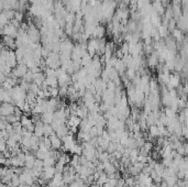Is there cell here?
<instances>
[{"label":"cell","mask_w":188,"mask_h":187,"mask_svg":"<svg viewBox=\"0 0 188 187\" xmlns=\"http://www.w3.org/2000/svg\"><path fill=\"white\" fill-rule=\"evenodd\" d=\"M16 106L11 102H2L0 105V112L2 114V117H7L10 114H13L15 112Z\"/></svg>","instance_id":"1"},{"label":"cell","mask_w":188,"mask_h":187,"mask_svg":"<svg viewBox=\"0 0 188 187\" xmlns=\"http://www.w3.org/2000/svg\"><path fill=\"white\" fill-rule=\"evenodd\" d=\"M21 184L20 182V178H19V175L17 174H13V176L11 177V182H10V186L11 187H18L19 185Z\"/></svg>","instance_id":"31"},{"label":"cell","mask_w":188,"mask_h":187,"mask_svg":"<svg viewBox=\"0 0 188 187\" xmlns=\"http://www.w3.org/2000/svg\"><path fill=\"white\" fill-rule=\"evenodd\" d=\"M3 43L8 46V47H15V41H13V38L5 35L3 38Z\"/></svg>","instance_id":"33"},{"label":"cell","mask_w":188,"mask_h":187,"mask_svg":"<svg viewBox=\"0 0 188 187\" xmlns=\"http://www.w3.org/2000/svg\"><path fill=\"white\" fill-rule=\"evenodd\" d=\"M48 138H50V141H51V148L53 149V150H60V148H62L63 145L60 138H58L56 134L50 136Z\"/></svg>","instance_id":"4"},{"label":"cell","mask_w":188,"mask_h":187,"mask_svg":"<svg viewBox=\"0 0 188 187\" xmlns=\"http://www.w3.org/2000/svg\"><path fill=\"white\" fill-rule=\"evenodd\" d=\"M90 63H92V56L88 53L84 54V55L82 56V58H80V65H82V67H86V66L89 65Z\"/></svg>","instance_id":"22"},{"label":"cell","mask_w":188,"mask_h":187,"mask_svg":"<svg viewBox=\"0 0 188 187\" xmlns=\"http://www.w3.org/2000/svg\"><path fill=\"white\" fill-rule=\"evenodd\" d=\"M97 50V39H90L87 42V53L92 56V58L96 55Z\"/></svg>","instance_id":"3"},{"label":"cell","mask_w":188,"mask_h":187,"mask_svg":"<svg viewBox=\"0 0 188 187\" xmlns=\"http://www.w3.org/2000/svg\"><path fill=\"white\" fill-rule=\"evenodd\" d=\"M179 1H181V3L183 6H186L187 5V0H179Z\"/></svg>","instance_id":"60"},{"label":"cell","mask_w":188,"mask_h":187,"mask_svg":"<svg viewBox=\"0 0 188 187\" xmlns=\"http://www.w3.org/2000/svg\"><path fill=\"white\" fill-rule=\"evenodd\" d=\"M95 122H96V127L97 128H100V129H104L105 126H106L107 120L105 119V117L102 114H99L98 116L95 118Z\"/></svg>","instance_id":"18"},{"label":"cell","mask_w":188,"mask_h":187,"mask_svg":"<svg viewBox=\"0 0 188 187\" xmlns=\"http://www.w3.org/2000/svg\"><path fill=\"white\" fill-rule=\"evenodd\" d=\"M172 163H173V158H164L163 161H162V165L164 167H169L172 165Z\"/></svg>","instance_id":"47"},{"label":"cell","mask_w":188,"mask_h":187,"mask_svg":"<svg viewBox=\"0 0 188 187\" xmlns=\"http://www.w3.org/2000/svg\"><path fill=\"white\" fill-rule=\"evenodd\" d=\"M181 136L187 138V126H181Z\"/></svg>","instance_id":"56"},{"label":"cell","mask_w":188,"mask_h":187,"mask_svg":"<svg viewBox=\"0 0 188 187\" xmlns=\"http://www.w3.org/2000/svg\"><path fill=\"white\" fill-rule=\"evenodd\" d=\"M172 35H173V39H176L177 41H183L184 37H183V32L181 30H177V29H174L172 31Z\"/></svg>","instance_id":"29"},{"label":"cell","mask_w":188,"mask_h":187,"mask_svg":"<svg viewBox=\"0 0 188 187\" xmlns=\"http://www.w3.org/2000/svg\"><path fill=\"white\" fill-rule=\"evenodd\" d=\"M55 134V131L51 127V124H45L43 123V136H50Z\"/></svg>","instance_id":"21"},{"label":"cell","mask_w":188,"mask_h":187,"mask_svg":"<svg viewBox=\"0 0 188 187\" xmlns=\"http://www.w3.org/2000/svg\"><path fill=\"white\" fill-rule=\"evenodd\" d=\"M79 129H80V131H83V132H88L89 131V129L92 128V127L88 124V121H87V118H85V119H82L80 120V122H79Z\"/></svg>","instance_id":"23"},{"label":"cell","mask_w":188,"mask_h":187,"mask_svg":"<svg viewBox=\"0 0 188 187\" xmlns=\"http://www.w3.org/2000/svg\"><path fill=\"white\" fill-rule=\"evenodd\" d=\"M6 65H7L8 67L11 68V69H13V68L18 65V61H17V58H16L15 52L10 51L9 55H8L7 58H6Z\"/></svg>","instance_id":"5"},{"label":"cell","mask_w":188,"mask_h":187,"mask_svg":"<svg viewBox=\"0 0 188 187\" xmlns=\"http://www.w3.org/2000/svg\"><path fill=\"white\" fill-rule=\"evenodd\" d=\"M149 85H150V91L151 90H155V89H159L157 88V82L156 80H150V83H149Z\"/></svg>","instance_id":"53"},{"label":"cell","mask_w":188,"mask_h":187,"mask_svg":"<svg viewBox=\"0 0 188 187\" xmlns=\"http://www.w3.org/2000/svg\"><path fill=\"white\" fill-rule=\"evenodd\" d=\"M172 101H173V100H172V98L168 96V91L163 95V97H162V104L164 105L165 107H169L171 104H172Z\"/></svg>","instance_id":"30"},{"label":"cell","mask_w":188,"mask_h":187,"mask_svg":"<svg viewBox=\"0 0 188 187\" xmlns=\"http://www.w3.org/2000/svg\"><path fill=\"white\" fill-rule=\"evenodd\" d=\"M1 154H2V153H1V152H0V155H1Z\"/></svg>","instance_id":"62"},{"label":"cell","mask_w":188,"mask_h":187,"mask_svg":"<svg viewBox=\"0 0 188 187\" xmlns=\"http://www.w3.org/2000/svg\"><path fill=\"white\" fill-rule=\"evenodd\" d=\"M48 91H50V95H51L52 98L58 97V88L57 87H55V88L48 87Z\"/></svg>","instance_id":"48"},{"label":"cell","mask_w":188,"mask_h":187,"mask_svg":"<svg viewBox=\"0 0 188 187\" xmlns=\"http://www.w3.org/2000/svg\"><path fill=\"white\" fill-rule=\"evenodd\" d=\"M149 134L153 138L155 136H159V129H157L156 126H150L149 127Z\"/></svg>","instance_id":"34"},{"label":"cell","mask_w":188,"mask_h":187,"mask_svg":"<svg viewBox=\"0 0 188 187\" xmlns=\"http://www.w3.org/2000/svg\"><path fill=\"white\" fill-rule=\"evenodd\" d=\"M102 164H104V172L106 173L107 175L112 174V173L117 172V168L114 167V164H112V163H110V162H109V161H108V162L102 163Z\"/></svg>","instance_id":"17"},{"label":"cell","mask_w":188,"mask_h":187,"mask_svg":"<svg viewBox=\"0 0 188 187\" xmlns=\"http://www.w3.org/2000/svg\"><path fill=\"white\" fill-rule=\"evenodd\" d=\"M114 68L116 69L117 72H118L119 75L125 73V65H124V63L122 62V60H118V61H117V63L114 64Z\"/></svg>","instance_id":"19"},{"label":"cell","mask_w":188,"mask_h":187,"mask_svg":"<svg viewBox=\"0 0 188 187\" xmlns=\"http://www.w3.org/2000/svg\"><path fill=\"white\" fill-rule=\"evenodd\" d=\"M69 132V129H68V127L66 126L65 123L62 124L60 127H58L57 129L55 130V134L58 136V138H63V136H65L66 134H68Z\"/></svg>","instance_id":"14"},{"label":"cell","mask_w":188,"mask_h":187,"mask_svg":"<svg viewBox=\"0 0 188 187\" xmlns=\"http://www.w3.org/2000/svg\"><path fill=\"white\" fill-rule=\"evenodd\" d=\"M15 20L17 22H20V21H22V19H23V15L22 13H20V12H16L15 13Z\"/></svg>","instance_id":"55"},{"label":"cell","mask_w":188,"mask_h":187,"mask_svg":"<svg viewBox=\"0 0 188 187\" xmlns=\"http://www.w3.org/2000/svg\"><path fill=\"white\" fill-rule=\"evenodd\" d=\"M64 167H65V164L60 163V161H57V163H56L55 165H54V168H55V173H62V174H63Z\"/></svg>","instance_id":"44"},{"label":"cell","mask_w":188,"mask_h":187,"mask_svg":"<svg viewBox=\"0 0 188 187\" xmlns=\"http://www.w3.org/2000/svg\"><path fill=\"white\" fill-rule=\"evenodd\" d=\"M22 79H24L25 82H28V83L31 84L32 83V80H33V73H32L30 69H28V72L25 73V75L22 77Z\"/></svg>","instance_id":"39"},{"label":"cell","mask_w":188,"mask_h":187,"mask_svg":"<svg viewBox=\"0 0 188 187\" xmlns=\"http://www.w3.org/2000/svg\"><path fill=\"white\" fill-rule=\"evenodd\" d=\"M164 182L166 183V185L168 187H173L177 182V176L176 175L175 176H167V177L164 178Z\"/></svg>","instance_id":"28"},{"label":"cell","mask_w":188,"mask_h":187,"mask_svg":"<svg viewBox=\"0 0 188 187\" xmlns=\"http://www.w3.org/2000/svg\"><path fill=\"white\" fill-rule=\"evenodd\" d=\"M105 32H106L105 27H102V25H97L96 29L92 32V37L94 38V39H101V38H104Z\"/></svg>","instance_id":"11"},{"label":"cell","mask_w":188,"mask_h":187,"mask_svg":"<svg viewBox=\"0 0 188 187\" xmlns=\"http://www.w3.org/2000/svg\"><path fill=\"white\" fill-rule=\"evenodd\" d=\"M55 158H51V156H48V158H44L43 160V167L45 166H54L55 165Z\"/></svg>","instance_id":"32"},{"label":"cell","mask_w":188,"mask_h":187,"mask_svg":"<svg viewBox=\"0 0 188 187\" xmlns=\"http://www.w3.org/2000/svg\"><path fill=\"white\" fill-rule=\"evenodd\" d=\"M164 45L168 51L173 52V53H176V42L174 41L173 38L166 37V41H165Z\"/></svg>","instance_id":"10"},{"label":"cell","mask_w":188,"mask_h":187,"mask_svg":"<svg viewBox=\"0 0 188 187\" xmlns=\"http://www.w3.org/2000/svg\"><path fill=\"white\" fill-rule=\"evenodd\" d=\"M125 75H127L128 79L132 80L133 78H134V76L137 75V71H135V69H132V68H127V73H125Z\"/></svg>","instance_id":"43"},{"label":"cell","mask_w":188,"mask_h":187,"mask_svg":"<svg viewBox=\"0 0 188 187\" xmlns=\"http://www.w3.org/2000/svg\"><path fill=\"white\" fill-rule=\"evenodd\" d=\"M157 32H159V38H166V37H168V32L169 31L167 30V27L161 24L159 28H157Z\"/></svg>","instance_id":"24"},{"label":"cell","mask_w":188,"mask_h":187,"mask_svg":"<svg viewBox=\"0 0 188 187\" xmlns=\"http://www.w3.org/2000/svg\"><path fill=\"white\" fill-rule=\"evenodd\" d=\"M54 119V112H50V111H45L40 116V120L41 122L45 124H51V122L53 121Z\"/></svg>","instance_id":"7"},{"label":"cell","mask_w":188,"mask_h":187,"mask_svg":"<svg viewBox=\"0 0 188 187\" xmlns=\"http://www.w3.org/2000/svg\"><path fill=\"white\" fill-rule=\"evenodd\" d=\"M44 83H45L48 87H51V88H55L58 86L57 78L56 77H46L45 80H44Z\"/></svg>","instance_id":"20"},{"label":"cell","mask_w":188,"mask_h":187,"mask_svg":"<svg viewBox=\"0 0 188 187\" xmlns=\"http://www.w3.org/2000/svg\"><path fill=\"white\" fill-rule=\"evenodd\" d=\"M159 64V56H157L156 52H152L150 54L149 58H147V65L150 67H155Z\"/></svg>","instance_id":"12"},{"label":"cell","mask_w":188,"mask_h":187,"mask_svg":"<svg viewBox=\"0 0 188 187\" xmlns=\"http://www.w3.org/2000/svg\"><path fill=\"white\" fill-rule=\"evenodd\" d=\"M80 120L82 119L78 118L77 116H70L67 119V127L68 128H70V127H76V128H78Z\"/></svg>","instance_id":"16"},{"label":"cell","mask_w":188,"mask_h":187,"mask_svg":"<svg viewBox=\"0 0 188 187\" xmlns=\"http://www.w3.org/2000/svg\"><path fill=\"white\" fill-rule=\"evenodd\" d=\"M2 186V183H1V180H0V187Z\"/></svg>","instance_id":"61"},{"label":"cell","mask_w":188,"mask_h":187,"mask_svg":"<svg viewBox=\"0 0 188 187\" xmlns=\"http://www.w3.org/2000/svg\"><path fill=\"white\" fill-rule=\"evenodd\" d=\"M40 89H41V88H40L39 85H36V84H34V83H31V84H30V88H29L30 91L34 92V94H38Z\"/></svg>","instance_id":"49"},{"label":"cell","mask_w":188,"mask_h":187,"mask_svg":"<svg viewBox=\"0 0 188 187\" xmlns=\"http://www.w3.org/2000/svg\"><path fill=\"white\" fill-rule=\"evenodd\" d=\"M34 161H35V155L32 154L31 152H27L25 153V160H24V167L32 168L33 167Z\"/></svg>","instance_id":"8"},{"label":"cell","mask_w":188,"mask_h":187,"mask_svg":"<svg viewBox=\"0 0 188 187\" xmlns=\"http://www.w3.org/2000/svg\"><path fill=\"white\" fill-rule=\"evenodd\" d=\"M58 96H60V97L67 96V87H60V89H58Z\"/></svg>","instance_id":"52"},{"label":"cell","mask_w":188,"mask_h":187,"mask_svg":"<svg viewBox=\"0 0 188 187\" xmlns=\"http://www.w3.org/2000/svg\"><path fill=\"white\" fill-rule=\"evenodd\" d=\"M5 119H6V121H7L8 123L12 124V123H16V122H19L20 119H21V117H18V116H16V114H10V116L5 117Z\"/></svg>","instance_id":"27"},{"label":"cell","mask_w":188,"mask_h":187,"mask_svg":"<svg viewBox=\"0 0 188 187\" xmlns=\"http://www.w3.org/2000/svg\"><path fill=\"white\" fill-rule=\"evenodd\" d=\"M5 35H8V37L15 38L18 35V31H17V27H15L13 24H8L3 28V32Z\"/></svg>","instance_id":"6"},{"label":"cell","mask_w":188,"mask_h":187,"mask_svg":"<svg viewBox=\"0 0 188 187\" xmlns=\"http://www.w3.org/2000/svg\"><path fill=\"white\" fill-rule=\"evenodd\" d=\"M45 76L46 77H56V69H53V68L46 67L45 68Z\"/></svg>","instance_id":"40"},{"label":"cell","mask_w":188,"mask_h":187,"mask_svg":"<svg viewBox=\"0 0 188 187\" xmlns=\"http://www.w3.org/2000/svg\"><path fill=\"white\" fill-rule=\"evenodd\" d=\"M5 79H6V76L3 75L2 73H0V84H2L3 82H5Z\"/></svg>","instance_id":"58"},{"label":"cell","mask_w":188,"mask_h":187,"mask_svg":"<svg viewBox=\"0 0 188 187\" xmlns=\"http://www.w3.org/2000/svg\"><path fill=\"white\" fill-rule=\"evenodd\" d=\"M46 76L43 72H39V73H35L33 74V80H32V83L36 84V85L41 86L42 84L44 83V80H45Z\"/></svg>","instance_id":"9"},{"label":"cell","mask_w":188,"mask_h":187,"mask_svg":"<svg viewBox=\"0 0 188 187\" xmlns=\"http://www.w3.org/2000/svg\"><path fill=\"white\" fill-rule=\"evenodd\" d=\"M72 153H74V154H76V155H80V154L83 153V146H82V144H75V146H74V149H73V151H72Z\"/></svg>","instance_id":"42"},{"label":"cell","mask_w":188,"mask_h":187,"mask_svg":"<svg viewBox=\"0 0 188 187\" xmlns=\"http://www.w3.org/2000/svg\"><path fill=\"white\" fill-rule=\"evenodd\" d=\"M10 162H11V167H22L24 165L17 156H11L10 158Z\"/></svg>","instance_id":"26"},{"label":"cell","mask_w":188,"mask_h":187,"mask_svg":"<svg viewBox=\"0 0 188 187\" xmlns=\"http://www.w3.org/2000/svg\"><path fill=\"white\" fill-rule=\"evenodd\" d=\"M121 51V53L123 54V55H125V54H129V45L128 43H123L122 45L120 46V49H119Z\"/></svg>","instance_id":"50"},{"label":"cell","mask_w":188,"mask_h":187,"mask_svg":"<svg viewBox=\"0 0 188 187\" xmlns=\"http://www.w3.org/2000/svg\"><path fill=\"white\" fill-rule=\"evenodd\" d=\"M70 165H72L73 167H76V166L80 165V164H79V155H76V154H74L72 161H70Z\"/></svg>","instance_id":"45"},{"label":"cell","mask_w":188,"mask_h":187,"mask_svg":"<svg viewBox=\"0 0 188 187\" xmlns=\"http://www.w3.org/2000/svg\"><path fill=\"white\" fill-rule=\"evenodd\" d=\"M8 21H9V20H8L7 18L3 16V13H0V24H1V25H7Z\"/></svg>","instance_id":"54"},{"label":"cell","mask_w":188,"mask_h":187,"mask_svg":"<svg viewBox=\"0 0 188 187\" xmlns=\"http://www.w3.org/2000/svg\"><path fill=\"white\" fill-rule=\"evenodd\" d=\"M65 123V121H63V120H58V119H53V121L51 122V127L53 128V130L55 131L57 129L58 127H60L62 124Z\"/></svg>","instance_id":"36"},{"label":"cell","mask_w":188,"mask_h":187,"mask_svg":"<svg viewBox=\"0 0 188 187\" xmlns=\"http://www.w3.org/2000/svg\"><path fill=\"white\" fill-rule=\"evenodd\" d=\"M18 187H31V186H30V185H28V184H22V183H21V184H20Z\"/></svg>","instance_id":"59"},{"label":"cell","mask_w":188,"mask_h":187,"mask_svg":"<svg viewBox=\"0 0 188 187\" xmlns=\"http://www.w3.org/2000/svg\"><path fill=\"white\" fill-rule=\"evenodd\" d=\"M57 161H60V162L63 163V164H68V163L70 162V158H69V156H68L67 154L62 153V154L60 155V158H58Z\"/></svg>","instance_id":"38"},{"label":"cell","mask_w":188,"mask_h":187,"mask_svg":"<svg viewBox=\"0 0 188 187\" xmlns=\"http://www.w3.org/2000/svg\"><path fill=\"white\" fill-rule=\"evenodd\" d=\"M32 168H35V170H39V171H43V161L39 160V158H35L33 167Z\"/></svg>","instance_id":"37"},{"label":"cell","mask_w":188,"mask_h":187,"mask_svg":"<svg viewBox=\"0 0 188 187\" xmlns=\"http://www.w3.org/2000/svg\"><path fill=\"white\" fill-rule=\"evenodd\" d=\"M6 160H7V158H5V156H3L2 154H1V155H0V164H2V165H5Z\"/></svg>","instance_id":"57"},{"label":"cell","mask_w":188,"mask_h":187,"mask_svg":"<svg viewBox=\"0 0 188 187\" xmlns=\"http://www.w3.org/2000/svg\"><path fill=\"white\" fill-rule=\"evenodd\" d=\"M174 29H176V20L171 19L167 22V30L168 31H173Z\"/></svg>","instance_id":"46"},{"label":"cell","mask_w":188,"mask_h":187,"mask_svg":"<svg viewBox=\"0 0 188 187\" xmlns=\"http://www.w3.org/2000/svg\"><path fill=\"white\" fill-rule=\"evenodd\" d=\"M88 133L92 136V138H94V136H98V129H97V127L94 126L92 127L89 129V131H88Z\"/></svg>","instance_id":"51"},{"label":"cell","mask_w":188,"mask_h":187,"mask_svg":"<svg viewBox=\"0 0 188 187\" xmlns=\"http://www.w3.org/2000/svg\"><path fill=\"white\" fill-rule=\"evenodd\" d=\"M169 75L171 74L169 73H159V83L163 84V85H166L167 83H168V80H169Z\"/></svg>","instance_id":"25"},{"label":"cell","mask_w":188,"mask_h":187,"mask_svg":"<svg viewBox=\"0 0 188 187\" xmlns=\"http://www.w3.org/2000/svg\"><path fill=\"white\" fill-rule=\"evenodd\" d=\"M28 38L31 42H34V43H38L40 40V37H41V34H40L39 30L38 28L34 27V25H31L29 27V30H28V33H27Z\"/></svg>","instance_id":"2"},{"label":"cell","mask_w":188,"mask_h":187,"mask_svg":"<svg viewBox=\"0 0 188 187\" xmlns=\"http://www.w3.org/2000/svg\"><path fill=\"white\" fill-rule=\"evenodd\" d=\"M76 116H77L78 118H80V119H85V118H87V116H88V109L85 107L84 105L78 106L77 110H76Z\"/></svg>","instance_id":"15"},{"label":"cell","mask_w":188,"mask_h":187,"mask_svg":"<svg viewBox=\"0 0 188 187\" xmlns=\"http://www.w3.org/2000/svg\"><path fill=\"white\" fill-rule=\"evenodd\" d=\"M164 114L167 117V118H176V117H177L176 112L174 111V110H172L171 108H168V107H166V109H165Z\"/></svg>","instance_id":"41"},{"label":"cell","mask_w":188,"mask_h":187,"mask_svg":"<svg viewBox=\"0 0 188 187\" xmlns=\"http://www.w3.org/2000/svg\"><path fill=\"white\" fill-rule=\"evenodd\" d=\"M33 134L38 138H42L43 136V122L39 121L34 123V130H33Z\"/></svg>","instance_id":"13"},{"label":"cell","mask_w":188,"mask_h":187,"mask_svg":"<svg viewBox=\"0 0 188 187\" xmlns=\"http://www.w3.org/2000/svg\"><path fill=\"white\" fill-rule=\"evenodd\" d=\"M153 170L155 171V173H156L159 176H161V177H162V175H163V171H164V166L162 165L161 163L156 162V164H155V166H154V168H153Z\"/></svg>","instance_id":"35"}]
</instances>
